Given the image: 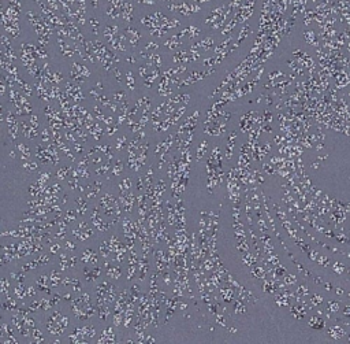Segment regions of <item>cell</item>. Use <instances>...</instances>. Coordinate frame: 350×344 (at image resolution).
I'll list each match as a JSON object with an SVG mask.
<instances>
[{
    "instance_id": "1",
    "label": "cell",
    "mask_w": 350,
    "mask_h": 344,
    "mask_svg": "<svg viewBox=\"0 0 350 344\" xmlns=\"http://www.w3.org/2000/svg\"><path fill=\"white\" fill-rule=\"evenodd\" d=\"M90 221H92L93 226H95L96 229H99V232H105V230L110 229V224H107V222H104L103 220L100 218V214H99V210L95 209L93 210V214L92 217H90Z\"/></svg>"
},
{
    "instance_id": "2",
    "label": "cell",
    "mask_w": 350,
    "mask_h": 344,
    "mask_svg": "<svg viewBox=\"0 0 350 344\" xmlns=\"http://www.w3.org/2000/svg\"><path fill=\"white\" fill-rule=\"evenodd\" d=\"M75 263H77V258L75 256H66V254L60 255V267H62V270L74 267Z\"/></svg>"
},
{
    "instance_id": "3",
    "label": "cell",
    "mask_w": 350,
    "mask_h": 344,
    "mask_svg": "<svg viewBox=\"0 0 350 344\" xmlns=\"http://www.w3.org/2000/svg\"><path fill=\"white\" fill-rule=\"evenodd\" d=\"M115 333H114V329L110 326L107 328L104 332H103V336H101V339L99 340V343H115Z\"/></svg>"
},
{
    "instance_id": "4",
    "label": "cell",
    "mask_w": 350,
    "mask_h": 344,
    "mask_svg": "<svg viewBox=\"0 0 350 344\" xmlns=\"http://www.w3.org/2000/svg\"><path fill=\"white\" fill-rule=\"evenodd\" d=\"M82 262L85 263H96L97 262V255L93 249H85L84 254H82V258H81Z\"/></svg>"
},
{
    "instance_id": "5",
    "label": "cell",
    "mask_w": 350,
    "mask_h": 344,
    "mask_svg": "<svg viewBox=\"0 0 350 344\" xmlns=\"http://www.w3.org/2000/svg\"><path fill=\"white\" fill-rule=\"evenodd\" d=\"M86 191H88V194H86V198H88V199H95L96 196L99 195L100 183H99V181H96L95 184L88 185V187H86Z\"/></svg>"
},
{
    "instance_id": "6",
    "label": "cell",
    "mask_w": 350,
    "mask_h": 344,
    "mask_svg": "<svg viewBox=\"0 0 350 344\" xmlns=\"http://www.w3.org/2000/svg\"><path fill=\"white\" fill-rule=\"evenodd\" d=\"M48 282H50V278L47 277V276H40L39 280H37V287L41 289V291H47V293H50V287L48 285Z\"/></svg>"
},
{
    "instance_id": "7",
    "label": "cell",
    "mask_w": 350,
    "mask_h": 344,
    "mask_svg": "<svg viewBox=\"0 0 350 344\" xmlns=\"http://www.w3.org/2000/svg\"><path fill=\"white\" fill-rule=\"evenodd\" d=\"M148 267H149V263H148V259L146 256L142 258V260H140V280L144 281L145 280V276H146V271H148Z\"/></svg>"
},
{
    "instance_id": "8",
    "label": "cell",
    "mask_w": 350,
    "mask_h": 344,
    "mask_svg": "<svg viewBox=\"0 0 350 344\" xmlns=\"http://www.w3.org/2000/svg\"><path fill=\"white\" fill-rule=\"evenodd\" d=\"M22 129H24L25 136H26V137H29V139H34L37 136L36 128L33 129V125H32V126H28V123H22Z\"/></svg>"
},
{
    "instance_id": "9",
    "label": "cell",
    "mask_w": 350,
    "mask_h": 344,
    "mask_svg": "<svg viewBox=\"0 0 350 344\" xmlns=\"http://www.w3.org/2000/svg\"><path fill=\"white\" fill-rule=\"evenodd\" d=\"M99 276H100V267H95L93 270H86L85 269V277H86L88 281H93V280H96Z\"/></svg>"
},
{
    "instance_id": "10",
    "label": "cell",
    "mask_w": 350,
    "mask_h": 344,
    "mask_svg": "<svg viewBox=\"0 0 350 344\" xmlns=\"http://www.w3.org/2000/svg\"><path fill=\"white\" fill-rule=\"evenodd\" d=\"M75 205H77V210L80 214H85L86 209H88V203L85 202V199L82 198H78L77 200H75Z\"/></svg>"
},
{
    "instance_id": "11",
    "label": "cell",
    "mask_w": 350,
    "mask_h": 344,
    "mask_svg": "<svg viewBox=\"0 0 350 344\" xmlns=\"http://www.w3.org/2000/svg\"><path fill=\"white\" fill-rule=\"evenodd\" d=\"M17 148H18V151H19L21 155H22V159L29 161V158H30V150L28 148V147H26L25 144H18Z\"/></svg>"
},
{
    "instance_id": "12",
    "label": "cell",
    "mask_w": 350,
    "mask_h": 344,
    "mask_svg": "<svg viewBox=\"0 0 350 344\" xmlns=\"http://www.w3.org/2000/svg\"><path fill=\"white\" fill-rule=\"evenodd\" d=\"M62 281V278H60L59 276V271H52L51 276H50V285L51 287H58V284Z\"/></svg>"
},
{
    "instance_id": "13",
    "label": "cell",
    "mask_w": 350,
    "mask_h": 344,
    "mask_svg": "<svg viewBox=\"0 0 350 344\" xmlns=\"http://www.w3.org/2000/svg\"><path fill=\"white\" fill-rule=\"evenodd\" d=\"M22 167H24L26 172H36L37 170V167H39V165L36 163V162H32V161H26L24 165H22Z\"/></svg>"
},
{
    "instance_id": "14",
    "label": "cell",
    "mask_w": 350,
    "mask_h": 344,
    "mask_svg": "<svg viewBox=\"0 0 350 344\" xmlns=\"http://www.w3.org/2000/svg\"><path fill=\"white\" fill-rule=\"evenodd\" d=\"M107 274H108V277H111V278H119V277H120V269H119L118 266L108 267Z\"/></svg>"
},
{
    "instance_id": "15",
    "label": "cell",
    "mask_w": 350,
    "mask_h": 344,
    "mask_svg": "<svg viewBox=\"0 0 350 344\" xmlns=\"http://www.w3.org/2000/svg\"><path fill=\"white\" fill-rule=\"evenodd\" d=\"M206 145H208V143H206L205 140H204V141L201 143V145L197 148V155H196V156H197V161H200L201 158H202V155L206 152V150H208V147H206Z\"/></svg>"
},
{
    "instance_id": "16",
    "label": "cell",
    "mask_w": 350,
    "mask_h": 344,
    "mask_svg": "<svg viewBox=\"0 0 350 344\" xmlns=\"http://www.w3.org/2000/svg\"><path fill=\"white\" fill-rule=\"evenodd\" d=\"M3 309H6V310H15V309H17V303H15V300L7 298V300L3 302Z\"/></svg>"
},
{
    "instance_id": "17",
    "label": "cell",
    "mask_w": 350,
    "mask_h": 344,
    "mask_svg": "<svg viewBox=\"0 0 350 344\" xmlns=\"http://www.w3.org/2000/svg\"><path fill=\"white\" fill-rule=\"evenodd\" d=\"M122 170H123V163L120 161H118L115 163V166L114 167H112V176H115V177H118V176H120V173H122Z\"/></svg>"
},
{
    "instance_id": "18",
    "label": "cell",
    "mask_w": 350,
    "mask_h": 344,
    "mask_svg": "<svg viewBox=\"0 0 350 344\" xmlns=\"http://www.w3.org/2000/svg\"><path fill=\"white\" fill-rule=\"evenodd\" d=\"M69 173H70V167H60L58 170V173H56V177H58L59 180H65Z\"/></svg>"
},
{
    "instance_id": "19",
    "label": "cell",
    "mask_w": 350,
    "mask_h": 344,
    "mask_svg": "<svg viewBox=\"0 0 350 344\" xmlns=\"http://www.w3.org/2000/svg\"><path fill=\"white\" fill-rule=\"evenodd\" d=\"M111 251V247H110V243H103L100 247V254L101 256H104V258H107L108 254H110Z\"/></svg>"
},
{
    "instance_id": "20",
    "label": "cell",
    "mask_w": 350,
    "mask_h": 344,
    "mask_svg": "<svg viewBox=\"0 0 350 344\" xmlns=\"http://www.w3.org/2000/svg\"><path fill=\"white\" fill-rule=\"evenodd\" d=\"M32 333H33V337H34V340H33L34 343H41V341H44V337H43V335H41V332H40L39 329H34V328H32Z\"/></svg>"
},
{
    "instance_id": "21",
    "label": "cell",
    "mask_w": 350,
    "mask_h": 344,
    "mask_svg": "<svg viewBox=\"0 0 350 344\" xmlns=\"http://www.w3.org/2000/svg\"><path fill=\"white\" fill-rule=\"evenodd\" d=\"M119 188H120V191H122V192H127V191H130V188H131L130 178L123 180V183H120V184H119Z\"/></svg>"
},
{
    "instance_id": "22",
    "label": "cell",
    "mask_w": 350,
    "mask_h": 344,
    "mask_svg": "<svg viewBox=\"0 0 350 344\" xmlns=\"http://www.w3.org/2000/svg\"><path fill=\"white\" fill-rule=\"evenodd\" d=\"M126 141H127V139H126V136H120V137L116 140V150H123L125 148V145H126Z\"/></svg>"
},
{
    "instance_id": "23",
    "label": "cell",
    "mask_w": 350,
    "mask_h": 344,
    "mask_svg": "<svg viewBox=\"0 0 350 344\" xmlns=\"http://www.w3.org/2000/svg\"><path fill=\"white\" fill-rule=\"evenodd\" d=\"M110 169H111V163H110V162H107V163H105L104 166H101L100 169H96V173L99 176H101V174H105V173H107Z\"/></svg>"
},
{
    "instance_id": "24",
    "label": "cell",
    "mask_w": 350,
    "mask_h": 344,
    "mask_svg": "<svg viewBox=\"0 0 350 344\" xmlns=\"http://www.w3.org/2000/svg\"><path fill=\"white\" fill-rule=\"evenodd\" d=\"M50 176H51V173H50V172H45V173H43V174L40 176L39 181H37V184H40L41 187H43V185L48 181V178H50Z\"/></svg>"
},
{
    "instance_id": "25",
    "label": "cell",
    "mask_w": 350,
    "mask_h": 344,
    "mask_svg": "<svg viewBox=\"0 0 350 344\" xmlns=\"http://www.w3.org/2000/svg\"><path fill=\"white\" fill-rule=\"evenodd\" d=\"M63 220L66 221V224H69V222L74 221V220H75V213H74V211H67V213H66V215H65V218H63Z\"/></svg>"
},
{
    "instance_id": "26",
    "label": "cell",
    "mask_w": 350,
    "mask_h": 344,
    "mask_svg": "<svg viewBox=\"0 0 350 344\" xmlns=\"http://www.w3.org/2000/svg\"><path fill=\"white\" fill-rule=\"evenodd\" d=\"M22 271H24V270H22ZM22 271H19V273H17V271H13V273H11V277L15 278L18 282H24V273H22Z\"/></svg>"
},
{
    "instance_id": "27",
    "label": "cell",
    "mask_w": 350,
    "mask_h": 344,
    "mask_svg": "<svg viewBox=\"0 0 350 344\" xmlns=\"http://www.w3.org/2000/svg\"><path fill=\"white\" fill-rule=\"evenodd\" d=\"M135 271H137V267H135V265H130V266H129V271H127V278H129V280L133 278L134 274H135Z\"/></svg>"
},
{
    "instance_id": "28",
    "label": "cell",
    "mask_w": 350,
    "mask_h": 344,
    "mask_svg": "<svg viewBox=\"0 0 350 344\" xmlns=\"http://www.w3.org/2000/svg\"><path fill=\"white\" fill-rule=\"evenodd\" d=\"M7 291H8V281H7V278H3L2 280V293L4 295H7Z\"/></svg>"
},
{
    "instance_id": "29",
    "label": "cell",
    "mask_w": 350,
    "mask_h": 344,
    "mask_svg": "<svg viewBox=\"0 0 350 344\" xmlns=\"http://www.w3.org/2000/svg\"><path fill=\"white\" fill-rule=\"evenodd\" d=\"M65 247H66V249H69V251H74L75 248V244L73 243V241H70V240H66V243H65Z\"/></svg>"
},
{
    "instance_id": "30",
    "label": "cell",
    "mask_w": 350,
    "mask_h": 344,
    "mask_svg": "<svg viewBox=\"0 0 350 344\" xmlns=\"http://www.w3.org/2000/svg\"><path fill=\"white\" fill-rule=\"evenodd\" d=\"M235 313H246V309L243 307L239 302H237V307H235Z\"/></svg>"
},
{
    "instance_id": "31",
    "label": "cell",
    "mask_w": 350,
    "mask_h": 344,
    "mask_svg": "<svg viewBox=\"0 0 350 344\" xmlns=\"http://www.w3.org/2000/svg\"><path fill=\"white\" fill-rule=\"evenodd\" d=\"M116 130H118V126H112V125H108V126H107V132H108V134H110V136L114 134Z\"/></svg>"
},
{
    "instance_id": "32",
    "label": "cell",
    "mask_w": 350,
    "mask_h": 344,
    "mask_svg": "<svg viewBox=\"0 0 350 344\" xmlns=\"http://www.w3.org/2000/svg\"><path fill=\"white\" fill-rule=\"evenodd\" d=\"M48 260H50L48 255H43V256H40V258L37 259V262H39V265H44V263H47Z\"/></svg>"
},
{
    "instance_id": "33",
    "label": "cell",
    "mask_w": 350,
    "mask_h": 344,
    "mask_svg": "<svg viewBox=\"0 0 350 344\" xmlns=\"http://www.w3.org/2000/svg\"><path fill=\"white\" fill-rule=\"evenodd\" d=\"M59 249H60V245H59L58 243H56V244H52V245H51V252H52V254H56V252H58Z\"/></svg>"
},
{
    "instance_id": "34",
    "label": "cell",
    "mask_w": 350,
    "mask_h": 344,
    "mask_svg": "<svg viewBox=\"0 0 350 344\" xmlns=\"http://www.w3.org/2000/svg\"><path fill=\"white\" fill-rule=\"evenodd\" d=\"M26 293H28V296L32 298V296H34V295H36V291H34V288H33V287H30V288L26 289Z\"/></svg>"
},
{
    "instance_id": "35",
    "label": "cell",
    "mask_w": 350,
    "mask_h": 344,
    "mask_svg": "<svg viewBox=\"0 0 350 344\" xmlns=\"http://www.w3.org/2000/svg\"><path fill=\"white\" fill-rule=\"evenodd\" d=\"M74 150L77 151V152H82V151H84V148L81 147V144H80V143H77V141H74Z\"/></svg>"
},
{
    "instance_id": "36",
    "label": "cell",
    "mask_w": 350,
    "mask_h": 344,
    "mask_svg": "<svg viewBox=\"0 0 350 344\" xmlns=\"http://www.w3.org/2000/svg\"><path fill=\"white\" fill-rule=\"evenodd\" d=\"M216 321H217V324H220V325H222V326H226L223 315H217V317H216Z\"/></svg>"
},
{
    "instance_id": "37",
    "label": "cell",
    "mask_w": 350,
    "mask_h": 344,
    "mask_svg": "<svg viewBox=\"0 0 350 344\" xmlns=\"http://www.w3.org/2000/svg\"><path fill=\"white\" fill-rule=\"evenodd\" d=\"M43 140H44L45 143L50 141V134H48V130H44V132H43Z\"/></svg>"
},
{
    "instance_id": "38",
    "label": "cell",
    "mask_w": 350,
    "mask_h": 344,
    "mask_svg": "<svg viewBox=\"0 0 350 344\" xmlns=\"http://www.w3.org/2000/svg\"><path fill=\"white\" fill-rule=\"evenodd\" d=\"M163 280L165 281V284H167V285L170 284V276H168V273H164V274H163Z\"/></svg>"
},
{
    "instance_id": "39",
    "label": "cell",
    "mask_w": 350,
    "mask_h": 344,
    "mask_svg": "<svg viewBox=\"0 0 350 344\" xmlns=\"http://www.w3.org/2000/svg\"><path fill=\"white\" fill-rule=\"evenodd\" d=\"M30 122L33 123V126H34V128L39 126V125H37V118H36V117H32V118H30Z\"/></svg>"
},
{
    "instance_id": "40",
    "label": "cell",
    "mask_w": 350,
    "mask_h": 344,
    "mask_svg": "<svg viewBox=\"0 0 350 344\" xmlns=\"http://www.w3.org/2000/svg\"><path fill=\"white\" fill-rule=\"evenodd\" d=\"M65 203H67V196H63L62 202H60V205H65Z\"/></svg>"
},
{
    "instance_id": "41",
    "label": "cell",
    "mask_w": 350,
    "mask_h": 344,
    "mask_svg": "<svg viewBox=\"0 0 350 344\" xmlns=\"http://www.w3.org/2000/svg\"><path fill=\"white\" fill-rule=\"evenodd\" d=\"M180 309H182V310H185V309H186V304H185V303H182V304H180Z\"/></svg>"
}]
</instances>
